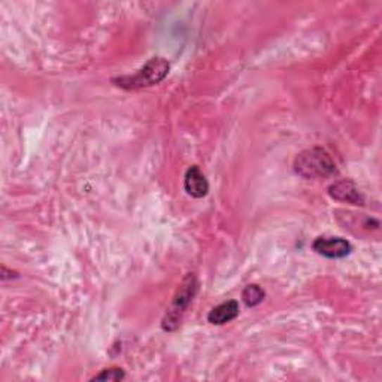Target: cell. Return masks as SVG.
<instances>
[{"label": "cell", "instance_id": "obj_1", "mask_svg": "<svg viewBox=\"0 0 382 382\" xmlns=\"http://www.w3.org/2000/svg\"><path fill=\"white\" fill-rule=\"evenodd\" d=\"M294 172L306 179L329 178L336 174V165L326 150L314 146L298 154L294 160Z\"/></svg>", "mask_w": 382, "mask_h": 382}, {"label": "cell", "instance_id": "obj_2", "mask_svg": "<svg viewBox=\"0 0 382 382\" xmlns=\"http://www.w3.org/2000/svg\"><path fill=\"white\" fill-rule=\"evenodd\" d=\"M197 287H199V284H197V278L194 276V274H189L182 279L175 298L167 307V312L163 318L162 327L165 331H175L178 329L184 314H186L190 303L194 299Z\"/></svg>", "mask_w": 382, "mask_h": 382}, {"label": "cell", "instance_id": "obj_3", "mask_svg": "<svg viewBox=\"0 0 382 382\" xmlns=\"http://www.w3.org/2000/svg\"><path fill=\"white\" fill-rule=\"evenodd\" d=\"M169 61L162 57H154L148 63L139 69L132 77H122L114 79L118 87L126 90H138L144 87H151L158 82H162L169 73Z\"/></svg>", "mask_w": 382, "mask_h": 382}, {"label": "cell", "instance_id": "obj_4", "mask_svg": "<svg viewBox=\"0 0 382 382\" xmlns=\"http://www.w3.org/2000/svg\"><path fill=\"white\" fill-rule=\"evenodd\" d=\"M312 248L317 254L326 258H343L351 253L352 246L347 239L321 236L314 241Z\"/></svg>", "mask_w": 382, "mask_h": 382}, {"label": "cell", "instance_id": "obj_5", "mask_svg": "<svg viewBox=\"0 0 382 382\" xmlns=\"http://www.w3.org/2000/svg\"><path fill=\"white\" fill-rule=\"evenodd\" d=\"M329 194L336 200L348 202L351 205H363L364 203L363 194L359 191V189L355 187V184L348 179L331 184V186L329 187Z\"/></svg>", "mask_w": 382, "mask_h": 382}, {"label": "cell", "instance_id": "obj_6", "mask_svg": "<svg viewBox=\"0 0 382 382\" xmlns=\"http://www.w3.org/2000/svg\"><path fill=\"white\" fill-rule=\"evenodd\" d=\"M184 189L194 197V199H202L209 191V184L206 177L202 174L199 166H190L186 172V178H184Z\"/></svg>", "mask_w": 382, "mask_h": 382}, {"label": "cell", "instance_id": "obj_7", "mask_svg": "<svg viewBox=\"0 0 382 382\" xmlns=\"http://www.w3.org/2000/svg\"><path fill=\"white\" fill-rule=\"evenodd\" d=\"M239 315V303L236 300H229L221 303L208 314V321L214 326H223L233 321Z\"/></svg>", "mask_w": 382, "mask_h": 382}, {"label": "cell", "instance_id": "obj_8", "mask_svg": "<svg viewBox=\"0 0 382 382\" xmlns=\"http://www.w3.org/2000/svg\"><path fill=\"white\" fill-rule=\"evenodd\" d=\"M265 295L266 294L262 287H258L257 284H250V286H246L242 291V300L246 306L254 307L265 300Z\"/></svg>", "mask_w": 382, "mask_h": 382}, {"label": "cell", "instance_id": "obj_9", "mask_svg": "<svg viewBox=\"0 0 382 382\" xmlns=\"http://www.w3.org/2000/svg\"><path fill=\"white\" fill-rule=\"evenodd\" d=\"M126 374L122 369L120 367H110V369H105V371H102L98 375H96L93 378V381H121L125 379Z\"/></svg>", "mask_w": 382, "mask_h": 382}]
</instances>
